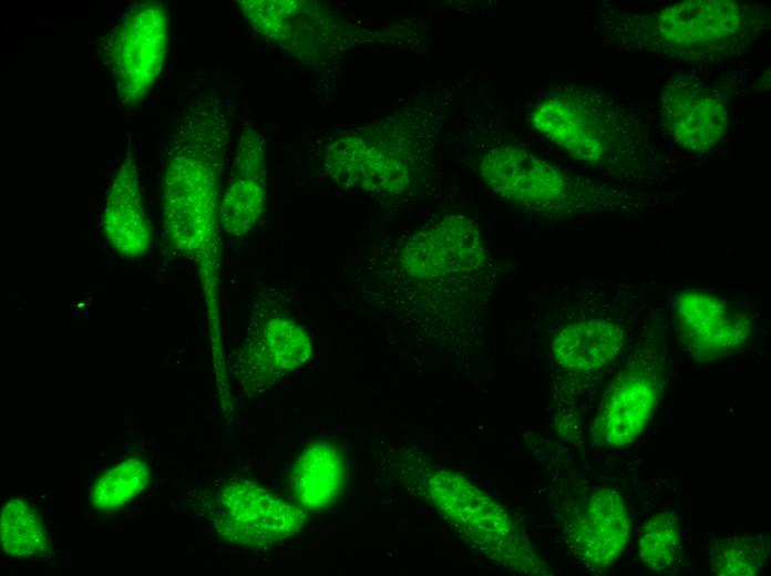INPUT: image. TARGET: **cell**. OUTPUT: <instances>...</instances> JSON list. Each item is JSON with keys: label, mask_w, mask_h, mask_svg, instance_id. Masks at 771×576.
I'll list each match as a JSON object with an SVG mask.
<instances>
[{"label": "cell", "mask_w": 771, "mask_h": 576, "mask_svg": "<svg viewBox=\"0 0 771 576\" xmlns=\"http://www.w3.org/2000/svg\"><path fill=\"white\" fill-rule=\"evenodd\" d=\"M296 306L289 290L278 285L250 295L244 339L230 362L246 397L275 388L310 359L311 338Z\"/></svg>", "instance_id": "obj_10"}, {"label": "cell", "mask_w": 771, "mask_h": 576, "mask_svg": "<svg viewBox=\"0 0 771 576\" xmlns=\"http://www.w3.org/2000/svg\"><path fill=\"white\" fill-rule=\"evenodd\" d=\"M266 138L253 124L243 128L219 202L222 232L247 237L267 208L268 169Z\"/></svg>", "instance_id": "obj_16"}, {"label": "cell", "mask_w": 771, "mask_h": 576, "mask_svg": "<svg viewBox=\"0 0 771 576\" xmlns=\"http://www.w3.org/2000/svg\"><path fill=\"white\" fill-rule=\"evenodd\" d=\"M192 511L220 538L250 549H265L296 535L305 510L245 479H227L199 490Z\"/></svg>", "instance_id": "obj_11"}, {"label": "cell", "mask_w": 771, "mask_h": 576, "mask_svg": "<svg viewBox=\"0 0 771 576\" xmlns=\"http://www.w3.org/2000/svg\"><path fill=\"white\" fill-rule=\"evenodd\" d=\"M1 543L12 556L37 555L47 546V534L37 512L22 500H10L1 516Z\"/></svg>", "instance_id": "obj_23"}, {"label": "cell", "mask_w": 771, "mask_h": 576, "mask_svg": "<svg viewBox=\"0 0 771 576\" xmlns=\"http://www.w3.org/2000/svg\"><path fill=\"white\" fill-rule=\"evenodd\" d=\"M430 501L485 555L525 573L544 574L542 562L506 512L463 477L438 471L423 483Z\"/></svg>", "instance_id": "obj_12"}, {"label": "cell", "mask_w": 771, "mask_h": 576, "mask_svg": "<svg viewBox=\"0 0 771 576\" xmlns=\"http://www.w3.org/2000/svg\"><path fill=\"white\" fill-rule=\"evenodd\" d=\"M441 143L497 198L552 223L607 214L634 217L670 199L669 194L630 192L564 171L536 155L497 115L471 100L465 119L442 133Z\"/></svg>", "instance_id": "obj_2"}, {"label": "cell", "mask_w": 771, "mask_h": 576, "mask_svg": "<svg viewBox=\"0 0 771 576\" xmlns=\"http://www.w3.org/2000/svg\"><path fill=\"white\" fill-rule=\"evenodd\" d=\"M592 24L605 48L718 62L747 53L770 29V12L742 0L681 1L642 13L605 6Z\"/></svg>", "instance_id": "obj_6"}, {"label": "cell", "mask_w": 771, "mask_h": 576, "mask_svg": "<svg viewBox=\"0 0 771 576\" xmlns=\"http://www.w3.org/2000/svg\"><path fill=\"white\" fill-rule=\"evenodd\" d=\"M524 112L536 132L615 186L650 193L675 172L645 122L602 89L556 83Z\"/></svg>", "instance_id": "obj_5"}, {"label": "cell", "mask_w": 771, "mask_h": 576, "mask_svg": "<svg viewBox=\"0 0 771 576\" xmlns=\"http://www.w3.org/2000/svg\"><path fill=\"white\" fill-rule=\"evenodd\" d=\"M150 471L138 456H127L110 467L93 484L90 502L97 510H113L126 504L147 485Z\"/></svg>", "instance_id": "obj_21"}, {"label": "cell", "mask_w": 771, "mask_h": 576, "mask_svg": "<svg viewBox=\"0 0 771 576\" xmlns=\"http://www.w3.org/2000/svg\"><path fill=\"white\" fill-rule=\"evenodd\" d=\"M731 75L707 82L683 72L660 89L661 124L678 145L703 155L721 140L728 128L736 85Z\"/></svg>", "instance_id": "obj_15"}, {"label": "cell", "mask_w": 771, "mask_h": 576, "mask_svg": "<svg viewBox=\"0 0 771 576\" xmlns=\"http://www.w3.org/2000/svg\"><path fill=\"white\" fill-rule=\"evenodd\" d=\"M361 306L411 331L465 332L481 325L501 277L479 225L436 213L371 244L352 271Z\"/></svg>", "instance_id": "obj_1"}, {"label": "cell", "mask_w": 771, "mask_h": 576, "mask_svg": "<svg viewBox=\"0 0 771 576\" xmlns=\"http://www.w3.org/2000/svg\"><path fill=\"white\" fill-rule=\"evenodd\" d=\"M630 514L623 496L610 487L595 490L586 500L570 531L583 563L594 572L613 565L630 535Z\"/></svg>", "instance_id": "obj_17"}, {"label": "cell", "mask_w": 771, "mask_h": 576, "mask_svg": "<svg viewBox=\"0 0 771 576\" xmlns=\"http://www.w3.org/2000/svg\"><path fill=\"white\" fill-rule=\"evenodd\" d=\"M665 304L668 326L696 361H712L739 351L753 330V318L746 307L705 287L677 288Z\"/></svg>", "instance_id": "obj_14"}, {"label": "cell", "mask_w": 771, "mask_h": 576, "mask_svg": "<svg viewBox=\"0 0 771 576\" xmlns=\"http://www.w3.org/2000/svg\"><path fill=\"white\" fill-rule=\"evenodd\" d=\"M232 120V104L220 92L191 102L174 124L162 178L164 236L177 256L196 267L209 307L217 302L219 202Z\"/></svg>", "instance_id": "obj_4"}, {"label": "cell", "mask_w": 771, "mask_h": 576, "mask_svg": "<svg viewBox=\"0 0 771 576\" xmlns=\"http://www.w3.org/2000/svg\"><path fill=\"white\" fill-rule=\"evenodd\" d=\"M167 41V12L157 1L133 6L103 39L102 58L122 105L144 101L162 71Z\"/></svg>", "instance_id": "obj_13"}, {"label": "cell", "mask_w": 771, "mask_h": 576, "mask_svg": "<svg viewBox=\"0 0 771 576\" xmlns=\"http://www.w3.org/2000/svg\"><path fill=\"white\" fill-rule=\"evenodd\" d=\"M456 94L454 88L420 89L386 115L328 136L315 146L317 172L383 207L434 194L435 146Z\"/></svg>", "instance_id": "obj_3"}, {"label": "cell", "mask_w": 771, "mask_h": 576, "mask_svg": "<svg viewBox=\"0 0 771 576\" xmlns=\"http://www.w3.org/2000/svg\"><path fill=\"white\" fill-rule=\"evenodd\" d=\"M343 463L337 448L318 443L307 449L294 465L289 488L298 506L322 508L339 494Z\"/></svg>", "instance_id": "obj_19"}, {"label": "cell", "mask_w": 771, "mask_h": 576, "mask_svg": "<svg viewBox=\"0 0 771 576\" xmlns=\"http://www.w3.org/2000/svg\"><path fill=\"white\" fill-rule=\"evenodd\" d=\"M680 549V523L676 513L662 511L645 523L639 533L638 555L648 568L668 570L678 560Z\"/></svg>", "instance_id": "obj_22"}, {"label": "cell", "mask_w": 771, "mask_h": 576, "mask_svg": "<svg viewBox=\"0 0 771 576\" xmlns=\"http://www.w3.org/2000/svg\"><path fill=\"white\" fill-rule=\"evenodd\" d=\"M770 551L764 535H738L716 541L709 551L708 565L713 575L752 576L762 569Z\"/></svg>", "instance_id": "obj_20"}, {"label": "cell", "mask_w": 771, "mask_h": 576, "mask_svg": "<svg viewBox=\"0 0 771 576\" xmlns=\"http://www.w3.org/2000/svg\"><path fill=\"white\" fill-rule=\"evenodd\" d=\"M103 232L113 249L123 257H141L151 247L152 234L132 151L126 152L107 192Z\"/></svg>", "instance_id": "obj_18"}, {"label": "cell", "mask_w": 771, "mask_h": 576, "mask_svg": "<svg viewBox=\"0 0 771 576\" xmlns=\"http://www.w3.org/2000/svg\"><path fill=\"white\" fill-rule=\"evenodd\" d=\"M668 329L665 299L657 298L602 395L592 426L598 442L611 448L627 446L650 422L667 383Z\"/></svg>", "instance_id": "obj_9"}, {"label": "cell", "mask_w": 771, "mask_h": 576, "mask_svg": "<svg viewBox=\"0 0 771 576\" xmlns=\"http://www.w3.org/2000/svg\"><path fill=\"white\" fill-rule=\"evenodd\" d=\"M656 299L654 280L586 282L552 296L547 304L563 318L551 341L556 367L586 379L615 366L634 344L636 325Z\"/></svg>", "instance_id": "obj_7"}, {"label": "cell", "mask_w": 771, "mask_h": 576, "mask_svg": "<svg viewBox=\"0 0 771 576\" xmlns=\"http://www.w3.org/2000/svg\"><path fill=\"white\" fill-rule=\"evenodd\" d=\"M248 24L266 42L313 70L335 78L343 58L366 44L400 43L407 32L395 29L359 28L316 1H236Z\"/></svg>", "instance_id": "obj_8"}]
</instances>
